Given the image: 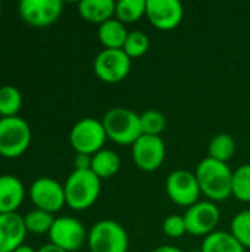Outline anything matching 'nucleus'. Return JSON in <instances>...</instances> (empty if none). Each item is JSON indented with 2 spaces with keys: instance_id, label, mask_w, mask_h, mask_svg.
I'll use <instances>...</instances> for the list:
<instances>
[{
  "instance_id": "1",
  "label": "nucleus",
  "mask_w": 250,
  "mask_h": 252,
  "mask_svg": "<svg viewBox=\"0 0 250 252\" xmlns=\"http://www.w3.org/2000/svg\"><path fill=\"white\" fill-rule=\"evenodd\" d=\"M194 174L200 192L208 201L217 204L233 196V170L228 164L206 157L197 164Z\"/></svg>"
},
{
  "instance_id": "2",
  "label": "nucleus",
  "mask_w": 250,
  "mask_h": 252,
  "mask_svg": "<svg viewBox=\"0 0 250 252\" xmlns=\"http://www.w3.org/2000/svg\"><path fill=\"white\" fill-rule=\"evenodd\" d=\"M66 205L75 211L93 207L102 192V180L91 170H74L63 183Z\"/></svg>"
},
{
  "instance_id": "3",
  "label": "nucleus",
  "mask_w": 250,
  "mask_h": 252,
  "mask_svg": "<svg viewBox=\"0 0 250 252\" xmlns=\"http://www.w3.org/2000/svg\"><path fill=\"white\" fill-rule=\"evenodd\" d=\"M102 124L108 139L121 146H133L143 134L140 115L128 108L116 106L109 109L103 115Z\"/></svg>"
},
{
  "instance_id": "4",
  "label": "nucleus",
  "mask_w": 250,
  "mask_h": 252,
  "mask_svg": "<svg viewBox=\"0 0 250 252\" xmlns=\"http://www.w3.org/2000/svg\"><path fill=\"white\" fill-rule=\"evenodd\" d=\"M31 139V127L24 118L19 115L0 118V157L19 158L29 148Z\"/></svg>"
},
{
  "instance_id": "5",
  "label": "nucleus",
  "mask_w": 250,
  "mask_h": 252,
  "mask_svg": "<svg viewBox=\"0 0 250 252\" xmlns=\"http://www.w3.org/2000/svg\"><path fill=\"white\" fill-rule=\"evenodd\" d=\"M128 233L115 220H100L88 232L90 252H128Z\"/></svg>"
},
{
  "instance_id": "6",
  "label": "nucleus",
  "mask_w": 250,
  "mask_h": 252,
  "mask_svg": "<svg viewBox=\"0 0 250 252\" xmlns=\"http://www.w3.org/2000/svg\"><path fill=\"white\" fill-rule=\"evenodd\" d=\"M106 140L108 136L102 120L99 121L91 117H85L77 121L69 133L71 146L77 154L94 155L103 149Z\"/></svg>"
},
{
  "instance_id": "7",
  "label": "nucleus",
  "mask_w": 250,
  "mask_h": 252,
  "mask_svg": "<svg viewBox=\"0 0 250 252\" xmlns=\"http://www.w3.org/2000/svg\"><path fill=\"white\" fill-rule=\"evenodd\" d=\"M93 71L103 83L115 84L128 77L131 59L122 49H103L94 58Z\"/></svg>"
},
{
  "instance_id": "8",
  "label": "nucleus",
  "mask_w": 250,
  "mask_h": 252,
  "mask_svg": "<svg viewBox=\"0 0 250 252\" xmlns=\"http://www.w3.org/2000/svg\"><path fill=\"white\" fill-rule=\"evenodd\" d=\"M88 233L84 224L75 217H56L49 232V241L52 245L66 252L80 251L87 242Z\"/></svg>"
},
{
  "instance_id": "9",
  "label": "nucleus",
  "mask_w": 250,
  "mask_h": 252,
  "mask_svg": "<svg viewBox=\"0 0 250 252\" xmlns=\"http://www.w3.org/2000/svg\"><path fill=\"white\" fill-rule=\"evenodd\" d=\"M165 190L168 198L178 207L190 208L200 201V188L196 174L187 170L172 171L165 182Z\"/></svg>"
},
{
  "instance_id": "10",
  "label": "nucleus",
  "mask_w": 250,
  "mask_h": 252,
  "mask_svg": "<svg viewBox=\"0 0 250 252\" xmlns=\"http://www.w3.org/2000/svg\"><path fill=\"white\" fill-rule=\"evenodd\" d=\"M63 3L60 0H22L18 3L21 19L34 28L53 25L62 15Z\"/></svg>"
},
{
  "instance_id": "11",
  "label": "nucleus",
  "mask_w": 250,
  "mask_h": 252,
  "mask_svg": "<svg viewBox=\"0 0 250 252\" xmlns=\"http://www.w3.org/2000/svg\"><path fill=\"white\" fill-rule=\"evenodd\" d=\"M184 221L187 227V233L192 236H203L214 233L220 224L221 213L215 202L211 201H199L184 213Z\"/></svg>"
},
{
  "instance_id": "12",
  "label": "nucleus",
  "mask_w": 250,
  "mask_h": 252,
  "mask_svg": "<svg viewBox=\"0 0 250 252\" xmlns=\"http://www.w3.org/2000/svg\"><path fill=\"white\" fill-rule=\"evenodd\" d=\"M134 164L139 170L152 173L161 168L167 157V146L161 136L141 134L131 146Z\"/></svg>"
},
{
  "instance_id": "13",
  "label": "nucleus",
  "mask_w": 250,
  "mask_h": 252,
  "mask_svg": "<svg viewBox=\"0 0 250 252\" xmlns=\"http://www.w3.org/2000/svg\"><path fill=\"white\" fill-rule=\"evenodd\" d=\"M29 199L35 208L50 214L57 213L66 205L63 185L52 177L35 179L29 188Z\"/></svg>"
},
{
  "instance_id": "14",
  "label": "nucleus",
  "mask_w": 250,
  "mask_h": 252,
  "mask_svg": "<svg viewBox=\"0 0 250 252\" xmlns=\"http://www.w3.org/2000/svg\"><path fill=\"white\" fill-rule=\"evenodd\" d=\"M183 16L184 7L178 0H146V18L161 31L177 28Z\"/></svg>"
},
{
  "instance_id": "15",
  "label": "nucleus",
  "mask_w": 250,
  "mask_h": 252,
  "mask_svg": "<svg viewBox=\"0 0 250 252\" xmlns=\"http://www.w3.org/2000/svg\"><path fill=\"white\" fill-rule=\"evenodd\" d=\"M27 233L24 216L19 213L0 214V252H13L19 248Z\"/></svg>"
},
{
  "instance_id": "16",
  "label": "nucleus",
  "mask_w": 250,
  "mask_h": 252,
  "mask_svg": "<svg viewBox=\"0 0 250 252\" xmlns=\"http://www.w3.org/2000/svg\"><path fill=\"white\" fill-rule=\"evenodd\" d=\"M25 198L24 183L13 174L0 176V214L16 213Z\"/></svg>"
},
{
  "instance_id": "17",
  "label": "nucleus",
  "mask_w": 250,
  "mask_h": 252,
  "mask_svg": "<svg viewBox=\"0 0 250 252\" xmlns=\"http://www.w3.org/2000/svg\"><path fill=\"white\" fill-rule=\"evenodd\" d=\"M80 16L91 24H103L115 16V1L112 0H81L78 3Z\"/></svg>"
},
{
  "instance_id": "18",
  "label": "nucleus",
  "mask_w": 250,
  "mask_h": 252,
  "mask_svg": "<svg viewBox=\"0 0 250 252\" xmlns=\"http://www.w3.org/2000/svg\"><path fill=\"white\" fill-rule=\"evenodd\" d=\"M128 32L130 31L127 30L125 24L116 18H112L99 25L97 37L105 49H124Z\"/></svg>"
},
{
  "instance_id": "19",
  "label": "nucleus",
  "mask_w": 250,
  "mask_h": 252,
  "mask_svg": "<svg viewBox=\"0 0 250 252\" xmlns=\"http://www.w3.org/2000/svg\"><path fill=\"white\" fill-rule=\"evenodd\" d=\"M121 168V158L112 149H102L93 155L91 159V171L100 179H111L118 174Z\"/></svg>"
},
{
  "instance_id": "20",
  "label": "nucleus",
  "mask_w": 250,
  "mask_h": 252,
  "mask_svg": "<svg viewBox=\"0 0 250 252\" xmlns=\"http://www.w3.org/2000/svg\"><path fill=\"white\" fill-rule=\"evenodd\" d=\"M202 252H246V250L239 244V241L224 230H215L214 233L203 238Z\"/></svg>"
},
{
  "instance_id": "21",
  "label": "nucleus",
  "mask_w": 250,
  "mask_h": 252,
  "mask_svg": "<svg viewBox=\"0 0 250 252\" xmlns=\"http://www.w3.org/2000/svg\"><path fill=\"white\" fill-rule=\"evenodd\" d=\"M237 151L236 139L228 133H220L214 136L208 145V157L220 161V162H228Z\"/></svg>"
},
{
  "instance_id": "22",
  "label": "nucleus",
  "mask_w": 250,
  "mask_h": 252,
  "mask_svg": "<svg viewBox=\"0 0 250 252\" xmlns=\"http://www.w3.org/2000/svg\"><path fill=\"white\" fill-rule=\"evenodd\" d=\"M146 16V0H119L115 3V18L122 24L137 22Z\"/></svg>"
},
{
  "instance_id": "23",
  "label": "nucleus",
  "mask_w": 250,
  "mask_h": 252,
  "mask_svg": "<svg viewBox=\"0 0 250 252\" xmlns=\"http://www.w3.org/2000/svg\"><path fill=\"white\" fill-rule=\"evenodd\" d=\"M55 219L56 217L53 214L43 211V210H38V208H34L24 216L27 232L34 233V235H43V233L49 235V232L55 223Z\"/></svg>"
},
{
  "instance_id": "24",
  "label": "nucleus",
  "mask_w": 250,
  "mask_h": 252,
  "mask_svg": "<svg viewBox=\"0 0 250 252\" xmlns=\"http://www.w3.org/2000/svg\"><path fill=\"white\" fill-rule=\"evenodd\" d=\"M22 108V94L15 86L0 87V118L16 117Z\"/></svg>"
},
{
  "instance_id": "25",
  "label": "nucleus",
  "mask_w": 250,
  "mask_h": 252,
  "mask_svg": "<svg viewBox=\"0 0 250 252\" xmlns=\"http://www.w3.org/2000/svg\"><path fill=\"white\" fill-rule=\"evenodd\" d=\"M233 196L240 202H250V164H242L233 171Z\"/></svg>"
},
{
  "instance_id": "26",
  "label": "nucleus",
  "mask_w": 250,
  "mask_h": 252,
  "mask_svg": "<svg viewBox=\"0 0 250 252\" xmlns=\"http://www.w3.org/2000/svg\"><path fill=\"white\" fill-rule=\"evenodd\" d=\"M230 233L245 250H250V210L240 211L233 217Z\"/></svg>"
},
{
  "instance_id": "27",
  "label": "nucleus",
  "mask_w": 250,
  "mask_h": 252,
  "mask_svg": "<svg viewBox=\"0 0 250 252\" xmlns=\"http://www.w3.org/2000/svg\"><path fill=\"white\" fill-rule=\"evenodd\" d=\"M141 133L147 136H161L167 127V118L161 111L149 109L140 114Z\"/></svg>"
},
{
  "instance_id": "28",
  "label": "nucleus",
  "mask_w": 250,
  "mask_h": 252,
  "mask_svg": "<svg viewBox=\"0 0 250 252\" xmlns=\"http://www.w3.org/2000/svg\"><path fill=\"white\" fill-rule=\"evenodd\" d=\"M149 47H150V40L147 34L140 30H134L128 32V37L122 50L130 56V59H136V58L146 55Z\"/></svg>"
},
{
  "instance_id": "29",
  "label": "nucleus",
  "mask_w": 250,
  "mask_h": 252,
  "mask_svg": "<svg viewBox=\"0 0 250 252\" xmlns=\"http://www.w3.org/2000/svg\"><path fill=\"white\" fill-rule=\"evenodd\" d=\"M162 230L167 236L172 238V239H178L183 238L187 233V227H186V221L183 216L178 214H172L168 216L164 223H162Z\"/></svg>"
},
{
  "instance_id": "30",
  "label": "nucleus",
  "mask_w": 250,
  "mask_h": 252,
  "mask_svg": "<svg viewBox=\"0 0 250 252\" xmlns=\"http://www.w3.org/2000/svg\"><path fill=\"white\" fill-rule=\"evenodd\" d=\"M91 159H93V155L75 154V157H74L75 170H90L91 168Z\"/></svg>"
},
{
  "instance_id": "31",
  "label": "nucleus",
  "mask_w": 250,
  "mask_h": 252,
  "mask_svg": "<svg viewBox=\"0 0 250 252\" xmlns=\"http://www.w3.org/2000/svg\"><path fill=\"white\" fill-rule=\"evenodd\" d=\"M150 252H183L181 250H178L177 247L174 245H161V247H156L153 248Z\"/></svg>"
},
{
  "instance_id": "32",
  "label": "nucleus",
  "mask_w": 250,
  "mask_h": 252,
  "mask_svg": "<svg viewBox=\"0 0 250 252\" xmlns=\"http://www.w3.org/2000/svg\"><path fill=\"white\" fill-rule=\"evenodd\" d=\"M37 252H66V251L60 250V248H57V247H55V245H52V244H47V245L41 247L40 250H37Z\"/></svg>"
},
{
  "instance_id": "33",
  "label": "nucleus",
  "mask_w": 250,
  "mask_h": 252,
  "mask_svg": "<svg viewBox=\"0 0 250 252\" xmlns=\"http://www.w3.org/2000/svg\"><path fill=\"white\" fill-rule=\"evenodd\" d=\"M13 252H37L32 247H29V245H25V244H22L19 248H16Z\"/></svg>"
},
{
  "instance_id": "34",
  "label": "nucleus",
  "mask_w": 250,
  "mask_h": 252,
  "mask_svg": "<svg viewBox=\"0 0 250 252\" xmlns=\"http://www.w3.org/2000/svg\"><path fill=\"white\" fill-rule=\"evenodd\" d=\"M0 15H1V3H0Z\"/></svg>"
},
{
  "instance_id": "35",
  "label": "nucleus",
  "mask_w": 250,
  "mask_h": 252,
  "mask_svg": "<svg viewBox=\"0 0 250 252\" xmlns=\"http://www.w3.org/2000/svg\"><path fill=\"white\" fill-rule=\"evenodd\" d=\"M192 252H202V251H200V250H199V251H192Z\"/></svg>"
}]
</instances>
